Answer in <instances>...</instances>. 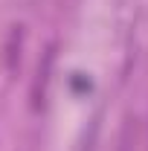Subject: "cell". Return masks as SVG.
<instances>
[{"label":"cell","mask_w":148,"mask_h":151,"mask_svg":"<svg viewBox=\"0 0 148 151\" xmlns=\"http://www.w3.org/2000/svg\"><path fill=\"white\" fill-rule=\"evenodd\" d=\"M52 61H55V47H50V50L44 52V61L38 64V70H35V81H32V108H35V111L44 108V96H47V84H50Z\"/></svg>","instance_id":"cell-1"},{"label":"cell","mask_w":148,"mask_h":151,"mask_svg":"<svg viewBox=\"0 0 148 151\" xmlns=\"http://www.w3.org/2000/svg\"><path fill=\"white\" fill-rule=\"evenodd\" d=\"M20 47H23V26L15 23V26L9 29V38H6V55H3L9 73H15L18 64H20Z\"/></svg>","instance_id":"cell-2"},{"label":"cell","mask_w":148,"mask_h":151,"mask_svg":"<svg viewBox=\"0 0 148 151\" xmlns=\"http://www.w3.org/2000/svg\"><path fill=\"white\" fill-rule=\"evenodd\" d=\"M134 142H137V119H125L122 131H119V145L116 151H134Z\"/></svg>","instance_id":"cell-3"},{"label":"cell","mask_w":148,"mask_h":151,"mask_svg":"<svg viewBox=\"0 0 148 151\" xmlns=\"http://www.w3.org/2000/svg\"><path fill=\"white\" fill-rule=\"evenodd\" d=\"M145 142H148V131H145Z\"/></svg>","instance_id":"cell-4"}]
</instances>
